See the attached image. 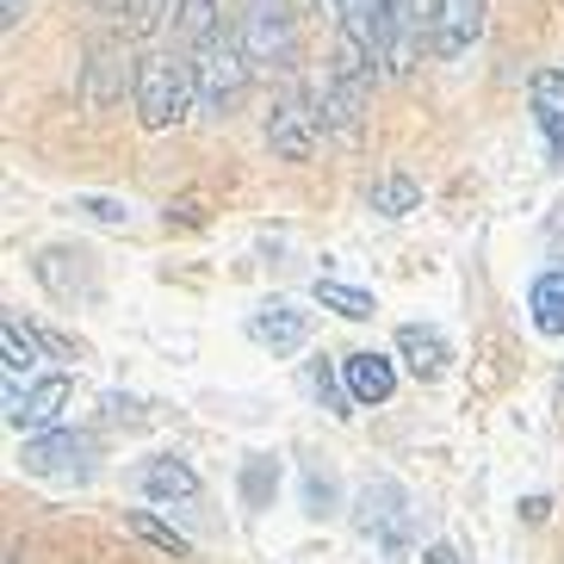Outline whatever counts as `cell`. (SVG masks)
Returning <instances> with one entry per match:
<instances>
[{
  "label": "cell",
  "instance_id": "obj_1",
  "mask_svg": "<svg viewBox=\"0 0 564 564\" xmlns=\"http://www.w3.org/2000/svg\"><path fill=\"white\" fill-rule=\"evenodd\" d=\"M137 118L150 124V131H167V124H181L186 106H199V87H193V56L186 51H150L137 56Z\"/></svg>",
  "mask_w": 564,
  "mask_h": 564
},
{
  "label": "cell",
  "instance_id": "obj_2",
  "mask_svg": "<svg viewBox=\"0 0 564 564\" xmlns=\"http://www.w3.org/2000/svg\"><path fill=\"white\" fill-rule=\"evenodd\" d=\"M193 87H199V112L205 118H230L236 106H242V94H249V51H242V37L236 32H212L205 44H193Z\"/></svg>",
  "mask_w": 564,
  "mask_h": 564
},
{
  "label": "cell",
  "instance_id": "obj_3",
  "mask_svg": "<svg viewBox=\"0 0 564 564\" xmlns=\"http://www.w3.org/2000/svg\"><path fill=\"white\" fill-rule=\"evenodd\" d=\"M236 37L254 68L267 75H292L299 68V0H242Z\"/></svg>",
  "mask_w": 564,
  "mask_h": 564
},
{
  "label": "cell",
  "instance_id": "obj_4",
  "mask_svg": "<svg viewBox=\"0 0 564 564\" xmlns=\"http://www.w3.org/2000/svg\"><path fill=\"white\" fill-rule=\"evenodd\" d=\"M354 528L379 552L403 558V552H415V497L398 478H366L360 497H354Z\"/></svg>",
  "mask_w": 564,
  "mask_h": 564
},
{
  "label": "cell",
  "instance_id": "obj_5",
  "mask_svg": "<svg viewBox=\"0 0 564 564\" xmlns=\"http://www.w3.org/2000/svg\"><path fill=\"white\" fill-rule=\"evenodd\" d=\"M124 87H137V56L124 37H100V44H87V63H82V100L94 112L124 100Z\"/></svg>",
  "mask_w": 564,
  "mask_h": 564
},
{
  "label": "cell",
  "instance_id": "obj_6",
  "mask_svg": "<svg viewBox=\"0 0 564 564\" xmlns=\"http://www.w3.org/2000/svg\"><path fill=\"white\" fill-rule=\"evenodd\" d=\"M316 137H323L316 100H304V94H285V100H273V112H267V150L280 155V162H311V155H316Z\"/></svg>",
  "mask_w": 564,
  "mask_h": 564
},
{
  "label": "cell",
  "instance_id": "obj_7",
  "mask_svg": "<svg viewBox=\"0 0 564 564\" xmlns=\"http://www.w3.org/2000/svg\"><path fill=\"white\" fill-rule=\"evenodd\" d=\"M87 453H94V441L75 429H44V434H25V453H19V465L32 471V478H87Z\"/></svg>",
  "mask_w": 564,
  "mask_h": 564
},
{
  "label": "cell",
  "instance_id": "obj_8",
  "mask_svg": "<svg viewBox=\"0 0 564 564\" xmlns=\"http://www.w3.org/2000/svg\"><path fill=\"white\" fill-rule=\"evenodd\" d=\"M37 280L51 285L63 304L100 299V273H94V254H87V249H44V254H37Z\"/></svg>",
  "mask_w": 564,
  "mask_h": 564
},
{
  "label": "cell",
  "instance_id": "obj_9",
  "mask_svg": "<svg viewBox=\"0 0 564 564\" xmlns=\"http://www.w3.org/2000/svg\"><path fill=\"white\" fill-rule=\"evenodd\" d=\"M249 335L273 354V360H285V354H299L304 341H311V311H299V304H285V299H267L261 311L249 316Z\"/></svg>",
  "mask_w": 564,
  "mask_h": 564
},
{
  "label": "cell",
  "instance_id": "obj_10",
  "mask_svg": "<svg viewBox=\"0 0 564 564\" xmlns=\"http://www.w3.org/2000/svg\"><path fill=\"white\" fill-rule=\"evenodd\" d=\"M75 403V379H63V372H51V379H37L25 398L7 410V422H13L19 434H44V429H56L63 422V410Z\"/></svg>",
  "mask_w": 564,
  "mask_h": 564
},
{
  "label": "cell",
  "instance_id": "obj_11",
  "mask_svg": "<svg viewBox=\"0 0 564 564\" xmlns=\"http://www.w3.org/2000/svg\"><path fill=\"white\" fill-rule=\"evenodd\" d=\"M484 37V0H434V56L453 63Z\"/></svg>",
  "mask_w": 564,
  "mask_h": 564
},
{
  "label": "cell",
  "instance_id": "obj_12",
  "mask_svg": "<svg viewBox=\"0 0 564 564\" xmlns=\"http://www.w3.org/2000/svg\"><path fill=\"white\" fill-rule=\"evenodd\" d=\"M137 490L150 502H193L205 484L181 453H155V459H143V471H137Z\"/></svg>",
  "mask_w": 564,
  "mask_h": 564
},
{
  "label": "cell",
  "instance_id": "obj_13",
  "mask_svg": "<svg viewBox=\"0 0 564 564\" xmlns=\"http://www.w3.org/2000/svg\"><path fill=\"white\" fill-rule=\"evenodd\" d=\"M341 372H348L354 403H366V410H379V403H391V391H398V366H391V354H379V348L348 354V360H341Z\"/></svg>",
  "mask_w": 564,
  "mask_h": 564
},
{
  "label": "cell",
  "instance_id": "obj_14",
  "mask_svg": "<svg viewBox=\"0 0 564 564\" xmlns=\"http://www.w3.org/2000/svg\"><path fill=\"white\" fill-rule=\"evenodd\" d=\"M398 354H403V366H410L415 379H441L447 372V360H453V348H447V335L434 329V323H403L398 329Z\"/></svg>",
  "mask_w": 564,
  "mask_h": 564
},
{
  "label": "cell",
  "instance_id": "obj_15",
  "mask_svg": "<svg viewBox=\"0 0 564 564\" xmlns=\"http://www.w3.org/2000/svg\"><path fill=\"white\" fill-rule=\"evenodd\" d=\"M528 316H533V329L552 335V341L564 335V267H546V273L528 285Z\"/></svg>",
  "mask_w": 564,
  "mask_h": 564
},
{
  "label": "cell",
  "instance_id": "obj_16",
  "mask_svg": "<svg viewBox=\"0 0 564 564\" xmlns=\"http://www.w3.org/2000/svg\"><path fill=\"white\" fill-rule=\"evenodd\" d=\"M311 299L323 304V311L348 316V323H372V316H379V299H372V292H360V285H341V280H316Z\"/></svg>",
  "mask_w": 564,
  "mask_h": 564
},
{
  "label": "cell",
  "instance_id": "obj_17",
  "mask_svg": "<svg viewBox=\"0 0 564 564\" xmlns=\"http://www.w3.org/2000/svg\"><path fill=\"white\" fill-rule=\"evenodd\" d=\"M174 32H181V51L205 44L212 32H224V0H181V19H174Z\"/></svg>",
  "mask_w": 564,
  "mask_h": 564
},
{
  "label": "cell",
  "instance_id": "obj_18",
  "mask_svg": "<svg viewBox=\"0 0 564 564\" xmlns=\"http://www.w3.org/2000/svg\"><path fill=\"white\" fill-rule=\"evenodd\" d=\"M372 212H379V217L422 212V186H415L410 174H379V181H372Z\"/></svg>",
  "mask_w": 564,
  "mask_h": 564
},
{
  "label": "cell",
  "instance_id": "obj_19",
  "mask_svg": "<svg viewBox=\"0 0 564 564\" xmlns=\"http://www.w3.org/2000/svg\"><path fill=\"white\" fill-rule=\"evenodd\" d=\"M124 533H137V540H143V546H155V552H167V558H186V533H174L162 521V514H150V509H131L124 514Z\"/></svg>",
  "mask_w": 564,
  "mask_h": 564
},
{
  "label": "cell",
  "instance_id": "obj_20",
  "mask_svg": "<svg viewBox=\"0 0 564 564\" xmlns=\"http://www.w3.org/2000/svg\"><path fill=\"white\" fill-rule=\"evenodd\" d=\"M311 391L329 415H354V391H348V372L329 360H311Z\"/></svg>",
  "mask_w": 564,
  "mask_h": 564
},
{
  "label": "cell",
  "instance_id": "obj_21",
  "mask_svg": "<svg viewBox=\"0 0 564 564\" xmlns=\"http://www.w3.org/2000/svg\"><path fill=\"white\" fill-rule=\"evenodd\" d=\"M273 490H280V465L267 459V453L242 459V502H249V509H267V502H273Z\"/></svg>",
  "mask_w": 564,
  "mask_h": 564
},
{
  "label": "cell",
  "instance_id": "obj_22",
  "mask_svg": "<svg viewBox=\"0 0 564 564\" xmlns=\"http://www.w3.org/2000/svg\"><path fill=\"white\" fill-rule=\"evenodd\" d=\"M0 341H7V372L25 379V372L37 366V335L19 329V316H7V323H0Z\"/></svg>",
  "mask_w": 564,
  "mask_h": 564
},
{
  "label": "cell",
  "instance_id": "obj_23",
  "mask_svg": "<svg viewBox=\"0 0 564 564\" xmlns=\"http://www.w3.org/2000/svg\"><path fill=\"white\" fill-rule=\"evenodd\" d=\"M167 19H181V0H137L131 7V32L150 37V32H162Z\"/></svg>",
  "mask_w": 564,
  "mask_h": 564
},
{
  "label": "cell",
  "instance_id": "obj_24",
  "mask_svg": "<svg viewBox=\"0 0 564 564\" xmlns=\"http://www.w3.org/2000/svg\"><path fill=\"white\" fill-rule=\"evenodd\" d=\"M75 212H87L94 224H112V230H124V224H131V205L106 199V193H82V199H75Z\"/></svg>",
  "mask_w": 564,
  "mask_h": 564
},
{
  "label": "cell",
  "instance_id": "obj_25",
  "mask_svg": "<svg viewBox=\"0 0 564 564\" xmlns=\"http://www.w3.org/2000/svg\"><path fill=\"white\" fill-rule=\"evenodd\" d=\"M304 514H316V521H323V514H335V478L329 471H304Z\"/></svg>",
  "mask_w": 564,
  "mask_h": 564
},
{
  "label": "cell",
  "instance_id": "obj_26",
  "mask_svg": "<svg viewBox=\"0 0 564 564\" xmlns=\"http://www.w3.org/2000/svg\"><path fill=\"white\" fill-rule=\"evenodd\" d=\"M540 131H546V143H552V162H564V106H552L546 94H540Z\"/></svg>",
  "mask_w": 564,
  "mask_h": 564
},
{
  "label": "cell",
  "instance_id": "obj_27",
  "mask_svg": "<svg viewBox=\"0 0 564 564\" xmlns=\"http://www.w3.org/2000/svg\"><path fill=\"white\" fill-rule=\"evenodd\" d=\"M422 564H465L459 546H447V540H434V546H422Z\"/></svg>",
  "mask_w": 564,
  "mask_h": 564
},
{
  "label": "cell",
  "instance_id": "obj_28",
  "mask_svg": "<svg viewBox=\"0 0 564 564\" xmlns=\"http://www.w3.org/2000/svg\"><path fill=\"white\" fill-rule=\"evenodd\" d=\"M87 7H94V13H100V19H124V13H131V7H137V0H87Z\"/></svg>",
  "mask_w": 564,
  "mask_h": 564
},
{
  "label": "cell",
  "instance_id": "obj_29",
  "mask_svg": "<svg viewBox=\"0 0 564 564\" xmlns=\"http://www.w3.org/2000/svg\"><path fill=\"white\" fill-rule=\"evenodd\" d=\"M546 509H552L546 497H528V502H521V514H528V521H546Z\"/></svg>",
  "mask_w": 564,
  "mask_h": 564
},
{
  "label": "cell",
  "instance_id": "obj_30",
  "mask_svg": "<svg viewBox=\"0 0 564 564\" xmlns=\"http://www.w3.org/2000/svg\"><path fill=\"white\" fill-rule=\"evenodd\" d=\"M236 7H242V0H236Z\"/></svg>",
  "mask_w": 564,
  "mask_h": 564
},
{
  "label": "cell",
  "instance_id": "obj_31",
  "mask_svg": "<svg viewBox=\"0 0 564 564\" xmlns=\"http://www.w3.org/2000/svg\"><path fill=\"white\" fill-rule=\"evenodd\" d=\"M558 384H564V379H558Z\"/></svg>",
  "mask_w": 564,
  "mask_h": 564
}]
</instances>
